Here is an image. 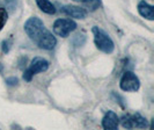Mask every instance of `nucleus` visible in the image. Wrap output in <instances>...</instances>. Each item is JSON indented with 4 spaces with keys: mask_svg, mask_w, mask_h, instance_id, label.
Listing matches in <instances>:
<instances>
[{
    "mask_svg": "<svg viewBox=\"0 0 154 130\" xmlns=\"http://www.w3.org/2000/svg\"><path fill=\"white\" fill-rule=\"evenodd\" d=\"M49 69V62L42 58V57H36L31 61L30 65L28 66V69L24 71L23 73V79L26 81H31L32 77L41 72H45Z\"/></svg>",
    "mask_w": 154,
    "mask_h": 130,
    "instance_id": "obj_3",
    "label": "nucleus"
},
{
    "mask_svg": "<svg viewBox=\"0 0 154 130\" xmlns=\"http://www.w3.org/2000/svg\"><path fill=\"white\" fill-rule=\"evenodd\" d=\"M2 71H4V65L0 63V72H2Z\"/></svg>",
    "mask_w": 154,
    "mask_h": 130,
    "instance_id": "obj_16",
    "label": "nucleus"
},
{
    "mask_svg": "<svg viewBox=\"0 0 154 130\" xmlns=\"http://www.w3.org/2000/svg\"><path fill=\"white\" fill-rule=\"evenodd\" d=\"M11 49V41L9 40H6L2 42V51L4 52H8Z\"/></svg>",
    "mask_w": 154,
    "mask_h": 130,
    "instance_id": "obj_15",
    "label": "nucleus"
},
{
    "mask_svg": "<svg viewBox=\"0 0 154 130\" xmlns=\"http://www.w3.org/2000/svg\"><path fill=\"white\" fill-rule=\"evenodd\" d=\"M73 1L79 2V4H82L85 6V8L89 9L91 12L96 11L101 6V0H73Z\"/></svg>",
    "mask_w": 154,
    "mask_h": 130,
    "instance_id": "obj_11",
    "label": "nucleus"
},
{
    "mask_svg": "<svg viewBox=\"0 0 154 130\" xmlns=\"http://www.w3.org/2000/svg\"><path fill=\"white\" fill-rule=\"evenodd\" d=\"M119 124V119L116 113L109 110L102 120V127L107 130H116Z\"/></svg>",
    "mask_w": 154,
    "mask_h": 130,
    "instance_id": "obj_7",
    "label": "nucleus"
},
{
    "mask_svg": "<svg viewBox=\"0 0 154 130\" xmlns=\"http://www.w3.org/2000/svg\"><path fill=\"white\" fill-rule=\"evenodd\" d=\"M8 19L7 11L5 8H0V30L4 28V26L6 24Z\"/></svg>",
    "mask_w": 154,
    "mask_h": 130,
    "instance_id": "obj_13",
    "label": "nucleus"
},
{
    "mask_svg": "<svg viewBox=\"0 0 154 130\" xmlns=\"http://www.w3.org/2000/svg\"><path fill=\"white\" fill-rule=\"evenodd\" d=\"M119 86L125 92H137L140 87V81H139V78L133 72L126 71L121 78Z\"/></svg>",
    "mask_w": 154,
    "mask_h": 130,
    "instance_id": "obj_5",
    "label": "nucleus"
},
{
    "mask_svg": "<svg viewBox=\"0 0 154 130\" xmlns=\"http://www.w3.org/2000/svg\"><path fill=\"white\" fill-rule=\"evenodd\" d=\"M75 29H77V23L71 19H58L54 23V34L60 37H67Z\"/></svg>",
    "mask_w": 154,
    "mask_h": 130,
    "instance_id": "obj_4",
    "label": "nucleus"
},
{
    "mask_svg": "<svg viewBox=\"0 0 154 130\" xmlns=\"http://www.w3.org/2000/svg\"><path fill=\"white\" fill-rule=\"evenodd\" d=\"M138 12L139 14L145 17L147 20H154V8L152 5L147 4L146 1H140L138 4Z\"/></svg>",
    "mask_w": 154,
    "mask_h": 130,
    "instance_id": "obj_8",
    "label": "nucleus"
},
{
    "mask_svg": "<svg viewBox=\"0 0 154 130\" xmlns=\"http://www.w3.org/2000/svg\"><path fill=\"white\" fill-rule=\"evenodd\" d=\"M131 120H132L133 127H137V128H146V127H148L147 120L144 116H141L139 113H136V114L131 115Z\"/></svg>",
    "mask_w": 154,
    "mask_h": 130,
    "instance_id": "obj_10",
    "label": "nucleus"
},
{
    "mask_svg": "<svg viewBox=\"0 0 154 130\" xmlns=\"http://www.w3.org/2000/svg\"><path fill=\"white\" fill-rule=\"evenodd\" d=\"M62 13L66 15L74 17V19H85L87 16V11L85 8L79 7V6H72V5H66L60 8Z\"/></svg>",
    "mask_w": 154,
    "mask_h": 130,
    "instance_id": "obj_6",
    "label": "nucleus"
},
{
    "mask_svg": "<svg viewBox=\"0 0 154 130\" xmlns=\"http://www.w3.org/2000/svg\"><path fill=\"white\" fill-rule=\"evenodd\" d=\"M36 4L43 13L50 14V15L56 13V7L50 0H36Z\"/></svg>",
    "mask_w": 154,
    "mask_h": 130,
    "instance_id": "obj_9",
    "label": "nucleus"
},
{
    "mask_svg": "<svg viewBox=\"0 0 154 130\" xmlns=\"http://www.w3.org/2000/svg\"><path fill=\"white\" fill-rule=\"evenodd\" d=\"M17 83H19V79L15 77H9L6 79V84L8 86H15V85H17Z\"/></svg>",
    "mask_w": 154,
    "mask_h": 130,
    "instance_id": "obj_14",
    "label": "nucleus"
},
{
    "mask_svg": "<svg viewBox=\"0 0 154 130\" xmlns=\"http://www.w3.org/2000/svg\"><path fill=\"white\" fill-rule=\"evenodd\" d=\"M24 31L29 36L34 43H36L38 48L44 50H52L56 44L57 40L50 31L46 29L43 21L37 16H31L24 23Z\"/></svg>",
    "mask_w": 154,
    "mask_h": 130,
    "instance_id": "obj_1",
    "label": "nucleus"
},
{
    "mask_svg": "<svg viewBox=\"0 0 154 130\" xmlns=\"http://www.w3.org/2000/svg\"><path fill=\"white\" fill-rule=\"evenodd\" d=\"M93 35H94V42L96 48L106 54H111L115 49V44L111 37L103 29H101L99 27H93Z\"/></svg>",
    "mask_w": 154,
    "mask_h": 130,
    "instance_id": "obj_2",
    "label": "nucleus"
},
{
    "mask_svg": "<svg viewBox=\"0 0 154 130\" xmlns=\"http://www.w3.org/2000/svg\"><path fill=\"white\" fill-rule=\"evenodd\" d=\"M121 124H122V127L125 128V129H131V128H133L131 115H124L123 117H122V120H121Z\"/></svg>",
    "mask_w": 154,
    "mask_h": 130,
    "instance_id": "obj_12",
    "label": "nucleus"
}]
</instances>
